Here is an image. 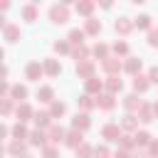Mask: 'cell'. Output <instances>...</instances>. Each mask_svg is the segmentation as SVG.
I'll use <instances>...</instances> for the list:
<instances>
[{
  "label": "cell",
  "mask_w": 158,
  "mask_h": 158,
  "mask_svg": "<svg viewBox=\"0 0 158 158\" xmlns=\"http://www.w3.org/2000/svg\"><path fill=\"white\" fill-rule=\"evenodd\" d=\"M146 42H148L151 47H158V27H153V30L146 35Z\"/></svg>",
  "instance_id": "cell-44"
},
{
  "label": "cell",
  "mask_w": 158,
  "mask_h": 158,
  "mask_svg": "<svg viewBox=\"0 0 158 158\" xmlns=\"http://www.w3.org/2000/svg\"><path fill=\"white\" fill-rule=\"evenodd\" d=\"M146 151H148V156H151V158H158V138H153V141H151V146H148Z\"/></svg>",
  "instance_id": "cell-45"
},
{
  "label": "cell",
  "mask_w": 158,
  "mask_h": 158,
  "mask_svg": "<svg viewBox=\"0 0 158 158\" xmlns=\"http://www.w3.org/2000/svg\"><path fill=\"white\" fill-rule=\"evenodd\" d=\"M91 57H94V59H99V62H104V59H109V57H111V47H109V44H104V42H96V44L91 47Z\"/></svg>",
  "instance_id": "cell-27"
},
{
  "label": "cell",
  "mask_w": 158,
  "mask_h": 158,
  "mask_svg": "<svg viewBox=\"0 0 158 158\" xmlns=\"http://www.w3.org/2000/svg\"><path fill=\"white\" fill-rule=\"evenodd\" d=\"M101 69L106 72V77H118V74L123 72V62H121L118 57H114V54H111L109 59H104V62H101Z\"/></svg>",
  "instance_id": "cell-4"
},
{
  "label": "cell",
  "mask_w": 158,
  "mask_h": 158,
  "mask_svg": "<svg viewBox=\"0 0 158 158\" xmlns=\"http://www.w3.org/2000/svg\"><path fill=\"white\" fill-rule=\"evenodd\" d=\"M2 40H5L7 44L17 42V40H20V25H15V22H7V25L2 27Z\"/></svg>",
  "instance_id": "cell-21"
},
{
  "label": "cell",
  "mask_w": 158,
  "mask_h": 158,
  "mask_svg": "<svg viewBox=\"0 0 158 158\" xmlns=\"http://www.w3.org/2000/svg\"><path fill=\"white\" fill-rule=\"evenodd\" d=\"M114 158H131V153H126V151H121V148H118V151L114 153Z\"/></svg>",
  "instance_id": "cell-48"
},
{
  "label": "cell",
  "mask_w": 158,
  "mask_h": 158,
  "mask_svg": "<svg viewBox=\"0 0 158 158\" xmlns=\"http://www.w3.org/2000/svg\"><path fill=\"white\" fill-rule=\"evenodd\" d=\"M37 99H40V104H52V101H57V99H54V89H52L49 84L37 86Z\"/></svg>",
  "instance_id": "cell-29"
},
{
  "label": "cell",
  "mask_w": 158,
  "mask_h": 158,
  "mask_svg": "<svg viewBox=\"0 0 158 158\" xmlns=\"http://www.w3.org/2000/svg\"><path fill=\"white\" fill-rule=\"evenodd\" d=\"M27 138H30V128H27V123L15 121V126H12V141H27Z\"/></svg>",
  "instance_id": "cell-34"
},
{
  "label": "cell",
  "mask_w": 158,
  "mask_h": 158,
  "mask_svg": "<svg viewBox=\"0 0 158 158\" xmlns=\"http://www.w3.org/2000/svg\"><path fill=\"white\" fill-rule=\"evenodd\" d=\"M74 72H77V77L79 79H91V77H96V62L94 59H86V62H79L77 67H74Z\"/></svg>",
  "instance_id": "cell-5"
},
{
  "label": "cell",
  "mask_w": 158,
  "mask_h": 158,
  "mask_svg": "<svg viewBox=\"0 0 158 158\" xmlns=\"http://www.w3.org/2000/svg\"><path fill=\"white\" fill-rule=\"evenodd\" d=\"M77 64L79 62H86V59H91V49L86 47V44H81V47H72V54H69Z\"/></svg>",
  "instance_id": "cell-32"
},
{
  "label": "cell",
  "mask_w": 158,
  "mask_h": 158,
  "mask_svg": "<svg viewBox=\"0 0 158 158\" xmlns=\"http://www.w3.org/2000/svg\"><path fill=\"white\" fill-rule=\"evenodd\" d=\"M153 111H156V118H158V101L153 104Z\"/></svg>",
  "instance_id": "cell-49"
},
{
  "label": "cell",
  "mask_w": 158,
  "mask_h": 158,
  "mask_svg": "<svg viewBox=\"0 0 158 158\" xmlns=\"http://www.w3.org/2000/svg\"><path fill=\"white\" fill-rule=\"evenodd\" d=\"M131 86H133V94H146L148 86H151L148 74H138V77H133V79H131Z\"/></svg>",
  "instance_id": "cell-22"
},
{
  "label": "cell",
  "mask_w": 158,
  "mask_h": 158,
  "mask_svg": "<svg viewBox=\"0 0 158 158\" xmlns=\"http://www.w3.org/2000/svg\"><path fill=\"white\" fill-rule=\"evenodd\" d=\"M133 25H136L138 30H146V32H151V30H153V17L143 12V15H138V17L133 20Z\"/></svg>",
  "instance_id": "cell-37"
},
{
  "label": "cell",
  "mask_w": 158,
  "mask_h": 158,
  "mask_svg": "<svg viewBox=\"0 0 158 158\" xmlns=\"http://www.w3.org/2000/svg\"><path fill=\"white\" fill-rule=\"evenodd\" d=\"M111 52H114V57H118V59H128L131 54H128V42L126 40H116L114 44H111Z\"/></svg>",
  "instance_id": "cell-31"
},
{
  "label": "cell",
  "mask_w": 158,
  "mask_h": 158,
  "mask_svg": "<svg viewBox=\"0 0 158 158\" xmlns=\"http://www.w3.org/2000/svg\"><path fill=\"white\" fill-rule=\"evenodd\" d=\"M148 79H151V84H158V64H153L148 69Z\"/></svg>",
  "instance_id": "cell-46"
},
{
  "label": "cell",
  "mask_w": 158,
  "mask_h": 158,
  "mask_svg": "<svg viewBox=\"0 0 158 158\" xmlns=\"http://www.w3.org/2000/svg\"><path fill=\"white\" fill-rule=\"evenodd\" d=\"M20 158H32V156H30V153H27V156H20Z\"/></svg>",
  "instance_id": "cell-50"
},
{
  "label": "cell",
  "mask_w": 158,
  "mask_h": 158,
  "mask_svg": "<svg viewBox=\"0 0 158 158\" xmlns=\"http://www.w3.org/2000/svg\"><path fill=\"white\" fill-rule=\"evenodd\" d=\"M123 136V131H121V126L118 123H114V121H109V123H104L101 126V138H106V141H111V143H118V138Z\"/></svg>",
  "instance_id": "cell-6"
},
{
  "label": "cell",
  "mask_w": 158,
  "mask_h": 158,
  "mask_svg": "<svg viewBox=\"0 0 158 158\" xmlns=\"http://www.w3.org/2000/svg\"><path fill=\"white\" fill-rule=\"evenodd\" d=\"M15 109H17V104L12 101V99H0V114L7 118L10 114H15Z\"/></svg>",
  "instance_id": "cell-39"
},
{
  "label": "cell",
  "mask_w": 158,
  "mask_h": 158,
  "mask_svg": "<svg viewBox=\"0 0 158 158\" xmlns=\"http://www.w3.org/2000/svg\"><path fill=\"white\" fill-rule=\"evenodd\" d=\"M96 109H101V111H114V109H116V96L109 94V91L99 94V96H96Z\"/></svg>",
  "instance_id": "cell-13"
},
{
  "label": "cell",
  "mask_w": 158,
  "mask_h": 158,
  "mask_svg": "<svg viewBox=\"0 0 158 158\" xmlns=\"http://www.w3.org/2000/svg\"><path fill=\"white\" fill-rule=\"evenodd\" d=\"M136 116H138V121H141V123H151V121H156V111H153V104L143 101V104H141V109L136 111Z\"/></svg>",
  "instance_id": "cell-18"
},
{
  "label": "cell",
  "mask_w": 158,
  "mask_h": 158,
  "mask_svg": "<svg viewBox=\"0 0 158 158\" xmlns=\"http://www.w3.org/2000/svg\"><path fill=\"white\" fill-rule=\"evenodd\" d=\"M27 148H30L27 141H7L5 148H2V153L12 156V158H20V156H27Z\"/></svg>",
  "instance_id": "cell-3"
},
{
  "label": "cell",
  "mask_w": 158,
  "mask_h": 158,
  "mask_svg": "<svg viewBox=\"0 0 158 158\" xmlns=\"http://www.w3.org/2000/svg\"><path fill=\"white\" fill-rule=\"evenodd\" d=\"M131 158H151V156H148V151H141V148H136V151L131 153Z\"/></svg>",
  "instance_id": "cell-47"
},
{
  "label": "cell",
  "mask_w": 158,
  "mask_h": 158,
  "mask_svg": "<svg viewBox=\"0 0 158 158\" xmlns=\"http://www.w3.org/2000/svg\"><path fill=\"white\" fill-rule=\"evenodd\" d=\"M84 37H86V32H84V30H79V27H74V30H69L67 42H69L72 47H81V44H84Z\"/></svg>",
  "instance_id": "cell-33"
},
{
  "label": "cell",
  "mask_w": 158,
  "mask_h": 158,
  "mask_svg": "<svg viewBox=\"0 0 158 158\" xmlns=\"http://www.w3.org/2000/svg\"><path fill=\"white\" fill-rule=\"evenodd\" d=\"M89 126H91V118H89V114H81V111H77L74 116H72V128L74 131H89Z\"/></svg>",
  "instance_id": "cell-14"
},
{
  "label": "cell",
  "mask_w": 158,
  "mask_h": 158,
  "mask_svg": "<svg viewBox=\"0 0 158 158\" xmlns=\"http://www.w3.org/2000/svg\"><path fill=\"white\" fill-rule=\"evenodd\" d=\"M35 114H37V111H35V109H32V104H27V101H25V104H17V109H15V116H17V121H20V123L32 121V118H35Z\"/></svg>",
  "instance_id": "cell-11"
},
{
  "label": "cell",
  "mask_w": 158,
  "mask_h": 158,
  "mask_svg": "<svg viewBox=\"0 0 158 158\" xmlns=\"http://www.w3.org/2000/svg\"><path fill=\"white\" fill-rule=\"evenodd\" d=\"M74 10H77L79 15H84V17L89 20V17H94L91 12L96 10V2H94V0H79V2H74Z\"/></svg>",
  "instance_id": "cell-23"
},
{
  "label": "cell",
  "mask_w": 158,
  "mask_h": 158,
  "mask_svg": "<svg viewBox=\"0 0 158 158\" xmlns=\"http://www.w3.org/2000/svg\"><path fill=\"white\" fill-rule=\"evenodd\" d=\"M121 104H123L126 114H136V111L141 109V104H143V101L138 99V94H133V91H131V94H126V96L121 99Z\"/></svg>",
  "instance_id": "cell-17"
},
{
  "label": "cell",
  "mask_w": 158,
  "mask_h": 158,
  "mask_svg": "<svg viewBox=\"0 0 158 158\" xmlns=\"http://www.w3.org/2000/svg\"><path fill=\"white\" fill-rule=\"evenodd\" d=\"M64 138H67V131H64L59 123H52V126L47 128V141H49V146H59V143H64Z\"/></svg>",
  "instance_id": "cell-7"
},
{
  "label": "cell",
  "mask_w": 158,
  "mask_h": 158,
  "mask_svg": "<svg viewBox=\"0 0 158 158\" xmlns=\"http://www.w3.org/2000/svg\"><path fill=\"white\" fill-rule=\"evenodd\" d=\"M133 138H136V146H138V148H148L151 141H153V136H151L148 131H136Z\"/></svg>",
  "instance_id": "cell-38"
},
{
  "label": "cell",
  "mask_w": 158,
  "mask_h": 158,
  "mask_svg": "<svg viewBox=\"0 0 158 158\" xmlns=\"http://www.w3.org/2000/svg\"><path fill=\"white\" fill-rule=\"evenodd\" d=\"M94 158H114L109 146H94Z\"/></svg>",
  "instance_id": "cell-42"
},
{
  "label": "cell",
  "mask_w": 158,
  "mask_h": 158,
  "mask_svg": "<svg viewBox=\"0 0 158 158\" xmlns=\"http://www.w3.org/2000/svg\"><path fill=\"white\" fill-rule=\"evenodd\" d=\"M81 143H84V133H81V131L69 128V131H67V138H64V146H67V148H72V151H77Z\"/></svg>",
  "instance_id": "cell-20"
},
{
  "label": "cell",
  "mask_w": 158,
  "mask_h": 158,
  "mask_svg": "<svg viewBox=\"0 0 158 158\" xmlns=\"http://www.w3.org/2000/svg\"><path fill=\"white\" fill-rule=\"evenodd\" d=\"M49 20L54 25H64L69 22V2H54L49 7Z\"/></svg>",
  "instance_id": "cell-1"
},
{
  "label": "cell",
  "mask_w": 158,
  "mask_h": 158,
  "mask_svg": "<svg viewBox=\"0 0 158 158\" xmlns=\"http://www.w3.org/2000/svg\"><path fill=\"white\" fill-rule=\"evenodd\" d=\"M27 96H30V91H27V86H25V84H12L10 99H12L15 104H25V101H27Z\"/></svg>",
  "instance_id": "cell-25"
},
{
  "label": "cell",
  "mask_w": 158,
  "mask_h": 158,
  "mask_svg": "<svg viewBox=\"0 0 158 158\" xmlns=\"http://www.w3.org/2000/svg\"><path fill=\"white\" fill-rule=\"evenodd\" d=\"M42 67H44V74H47V77H59V74H62V62L54 59V57L42 59Z\"/></svg>",
  "instance_id": "cell-16"
},
{
  "label": "cell",
  "mask_w": 158,
  "mask_h": 158,
  "mask_svg": "<svg viewBox=\"0 0 158 158\" xmlns=\"http://www.w3.org/2000/svg\"><path fill=\"white\" fill-rule=\"evenodd\" d=\"M138 123H141V121H138L136 114H123L121 121H118V126H121L123 133H136V131H138Z\"/></svg>",
  "instance_id": "cell-9"
},
{
  "label": "cell",
  "mask_w": 158,
  "mask_h": 158,
  "mask_svg": "<svg viewBox=\"0 0 158 158\" xmlns=\"http://www.w3.org/2000/svg\"><path fill=\"white\" fill-rule=\"evenodd\" d=\"M42 158H59V146H44Z\"/></svg>",
  "instance_id": "cell-43"
},
{
  "label": "cell",
  "mask_w": 158,
  "mask_h": 158,
  "mask_svg": "<svg viewBox=\"0 0 158 158\" xmlns=\"http://www.w3.org/2000/svg\"><path fill=\"white\" fill-rule=\"evenodd\" d=\"M47 111H49V116H52V118H62V116L67 114V104L57 99V101H52V104H49V109H47Z\"/></svg>",
  "instance_id": "cell-36"
},
{
  "label": "cell",
  "mask_w": 158,
  "mask_h": 158,
  "mask_svg": "<svg viewBox=\"0 0 158 158\" xmlns=\"http://www.w3.org/2000/svg\"><path fill=\"white\" fill-rule=\"evenodd\" d=\"M118 148L121 151H126V153H133L138 146H136V138H133V133H123L121 138H118Z\"/></svg>",
  "instance_id": "cell-35"
},
{
  "label": "cell",
  "mask_w": 158,
  "mask_h": 158,
  "mask_svg": "<svg viewBox=\"0 0 158 158\" xmlns=\"http://www.w3.org/2000/svg\"><path fill=\"white\" fill-rule=\"evenodd\" d=\"M101 27H104V25H101L99 17H89V20H84V27H81V30H84L86 35H91V37H99Z\"/></svg>",
  "instance_id": "cell-26"
},
{
  "label": "cell",
  "mask_w": 158,
  "mask_h": 158,
  "mask_svg": "<svg viewBox=\"0 0 158 158\" xmlns=\"http://www.w3.org/2000/svg\"><path fill=\"white\" fill-rule=\"evenodd\" d=\"M77 106H79V111H81V114H89L91 109H96V96L81 94V96L77 99Z\"/></svg>",
  "instance_id": "cell-30"
},
{
  "label": "cell",
  "mask_w": 158,
  "mask_h": 158,
  "mask_svg": "<svg viewBox=\"0 0 158 158\" xmlns=\"http://www.w3.org/2000/svg\"><path fill=\"white\" fill-rule=\"evenodd\" d=\"M77 158H94V146H89V143H81L77 151Z\"/></svg>",
  "instance_id": "cell-41"
},
{
  "label": "cell",
  "mask_w": 158,
  "mask_h": 158,
  "mask_svg": "<svg viewBox=\"0 0 158 158\" xmlns=\"http://www.w3.org/2000/svg\"><path fill=\"white\" fill-rule=\"evenodd\" d=\"M27 143H30V148H44V146H49V141H47V131H40V128H32L30 131V138H27Z\"/></svg>",
  "instance_id": "cell-8"
},
{
  "label": "cell",
  "mask_w": 158,
  "mask_h": 158,
  "mask_svg": "<svg viewBox=\"0 0 158 158\" xmlns=\"http://www.w3.org/2000/svg\"><path fill=\"white\" fill-rule=\"evenodd\" d=\"M121 89H123V81L118 79V77H106L104 79V91H109V94H121Z\"/></svg>",
  "instance_id": "cell-28"
},
{
  "label": "cell",
  "mask_w": 158,
  "mask_h": 158,
  "mask_svg": "<svg viewBox=\"0 0 158 158\" xmlns=\"http://www.w3.org/2000/svg\"><path fill=\"white\" fill-rule=\"evenodd\" d=\"M32 123H35V128H40V131H47V128L54 123V118L49 116V111H37L35 118H32Z\"/></svg>",
  "instance_id": "cell-19"
},
{
  "label": "cell",
  "mask_w": 158,
  "mask_h": 158,
  "mask_svg": "<svg viewBox=\"0 0 158 158\" xmlns=\"http://www.w3.org/2000/svg\"><path fill=\"white\" fill-rule=\"evenodd\" d=\"M52 49H54V54H72V44L67 40H57L52 44Z\"/></svg>",
  "instance_id": "cell-40"
},
{
  "label": "cell",
  "mask_w": 158,
  "mask_h": 158,
  "mask_svg": "<svg viewBox=\"0 0 158 158\" xmlns=\"http://www.w3.org/2000/svg\"><path fill=\"white\" fill-rule=\"evenodd\" d=\"M133 20L131 17H116V22H114V30H116V35H121V37H126V35H131L133 32Z\"/></svg>",
  "instance_id": "cell-12"
},
{
  "label": "cell",
  "mask_w": 158,
  "mask_h": 158,
  "mask_svg": "<svg viewBox=\"0 0 158 158\" xmlns=\"http://www.w3.org/2000/svg\"><path fill=\"white\" fill-rule=\"evenodd\" d=\"M84 94H89V96H99V94H104V79H99V77L86 79V81H84Z\"/></svg>",
  "instance_id": "cell-10"
},
{
  "label": "cell",
  "mask_w": 158,
  "mask_h": 158,
  "mask_svg": "<svg viewBox=\"0 0 158 158\" xmlns=\"http://www.w3.org/2000/svg\"><path fill=\"white\" fill-rule=\"evenodd\" d=\"M141 67H143V62H141L138 57H128V59H123V72L131 74V77H138V74H141Z\"/></svg>",
  "instance_id": "cell-24"
},
{
  "label": "cell",
  "mask_w": 158,
  "mask_h": 158,
  "mask_svg": "<svg viewBox=\"0 0 158 158\" xmlns=\"http://www.w3.org/2000/svg\"><path fill=\"white\" fill-rule=\"evenodd\" d=\"M42 77H44L42 62H40V59H30V62L25 64V79H27V81H40Z\"/></svg>",
  "instance_id": "cell-2"
},
{
  "label": "cell",
  "mask_w": 158,
  "mask_h": 158,
  "mask_svg": "<svg viewBox=\"0 0 158 158\" xmlns=\"http://www.w3.org/2000/svg\"><path fill=\"white\" fill-rule=\"evenodd\" d=\"M20 15H22L25 22H35V20L40 17V5H37V2H27V5L20 7Z\"/></svg>",
  "instance_id": "cell-15"
}]
</instances>
